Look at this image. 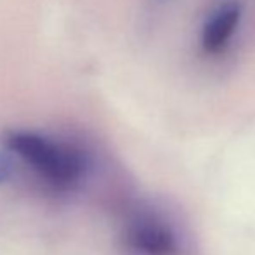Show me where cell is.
<instances>
[{"mask_svg":"<svg viewBox=\"0 0 255 255\" xmlns=\"http://www.w3.org/2000/svg\"><path fill=\"white\" fill-rule=\"evenodd\" d=\"M7 144L17 156L56 186H70L84 174L85 161L80 153L37 134L14 132L7 137Z\"/></svg>","mask_w":255,"mask_h":255,"instance_id":"cell-1","label":"cell"},{"mask_svg":"<svg viewBox=\"0 0 255 255\" xmlns=\"http://www.w3.org/2000/svg\"><path fill=\"white\" fill-rule=\"evenodd\" d=\"M127 242L141 255H175L179 250L174 229L151 215L132 221L127 229Z\"/></svg>","mask_w":255,"mask_h":255,"instance_id":"cell-2","label":"cell"},{"mask_svg":"<svg viewBox=\"0 0 255 255\" xmlns=\"http://www.w3.org/2000/svg\"><path fill=\"white\" fill-rule=\"evenodd\" d=\"M242 19V5L238 2H224L207 17L202 31V47L210 56L224 52L238 30Z\"/></svg>","mask_w":255,"mask_h":255,"instance_id":"cell-3","label":"cell"},{"mask_svg":"<svg viewBox=\"0 0 255 255\" xmlns=\"http://www.w3.org/2000/svg\"><path fill=\"white\" fill-rule=\"evenodd\" d=\"M14 172V161L7 153H0V184L5 182Z\"/></svg>","mask_w":255,"mask_h":255,"instance_id":"cell-4","label":"cell"}]
</instances>
